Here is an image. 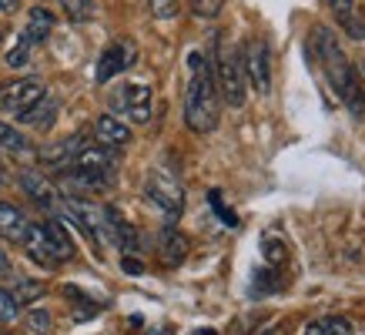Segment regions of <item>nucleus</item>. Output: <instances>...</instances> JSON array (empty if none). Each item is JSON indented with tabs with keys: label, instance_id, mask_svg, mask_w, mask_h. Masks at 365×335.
<instances>
[{
	"label": "nucleus",
	"instance_id": "1",
	"mask_svg": "<svg viewBox=\"0 0 365 335\" xmlns=\"http://www.w3.org/2000/svg\"><path fill=\"white\" fill-rule=\"evenodd\" d=\"M312 57H315L319 67L325 71V81H329L332 94L362 121L365 118L362 81H359L355 67L349 64V57H345V51L339 47V41H335V34L329 31V27H315V34H312Z\"/></svg>",
	"mask_w": 365,
	"mask_h": 335
},
{
	"label": "nucleus",
	"instance_id": "2",
	"mask_svg": "<svg viewBox=\"0 0 365 335\" xmlns=\"http://www.w3.org/2000/svg\"><path fill=\"white\" fill-rule=\"evenodd\" d=\"M188 91H185V124L195 134H211L222 121V104H218V84L211 74L208 61L201 51L188 54Z\"/></svg>",
	"mask_w": 365,
	"mask_h": 335
},
{
	"label": "nucleus",
	"instance_id": "3",
	"mask_svg": "<svg viewBox=\"0 0 365 335\" xmlns=\"http://www.w3.org/2000/svg\"><path fill=\"white\" fill-rule=\"evenodd\" d=\"M215 84H218V98L228 104V108H242L248 91H245V67L238 61L235 51L222 47L218 51V74H215Z\"/></svg>",
	"mask_w": 365,
	"mask_h": 335
},
{
	"label": "nucleus",
	"instance_id": "4",
	"mask_svg": "<svg viewBox=\"0 0 365 335\" xmlns=\"http://www.w3.org/2000/svg\"><path fill=\"white\" fill-rule=\"evenodd\" d=\"M144 195H148V201H151L155 208H161V215H165L168 222H178L181 212H185V191H181V185H178L171 175H165V171H155V175L148 178Z\"/></svg>",
	"mask_w": 365,
	"mask_h": 335
},
{
	"label": "nucleus",
	"instance_id": "5",
	"mask_svg": "<svg viewBox=\"0 0 365 335\" xmlns=\"http://www.w3.org/2000/svg\"><path fill=\"white\" fill-rule=\"evenodd\" d=\"M41 98H47V88L41 84V81L37 78H17V81H11V84L0 88V111H7V114L17 118V114L31 111Z\"/></svg>",
	"mask_w": 365,
	"mask_h": 335
},
{
	"label": "nucleus",
	"instance_id": "6",
	"mask_svg": "<svg viewBox=\"0 0 365 335\" xmlns=\"http://www.w3.org/2000/svg\"><path fill=\"white\" fill-rule=\"evenodd\" d=\"M242 67H245V74H248V81H252V88L258 94H268V88H272V54H268V44L262 37L245 47Z\"/></svg>",
	"mask_w": 365,
	"mask_h": 335
},
{
	"label": "nucleus",
	"instance_id": "7",
	"mask_svg": "<svg viewBox=\"0 0 365 335\" xmlns=\"http://www.w3.org/2000/svg\"><path fill=\"white\" fill-rule=\"evenodd\" d=\"M114 108L131 118L134 124H148L151 121V88L148 84H124L114 94Z\"/></svg>",
	"mask_w": 365,
	"mask_h": 335
},
{
	"label": "nucleus",
	"instance_id": "8",
	"mask_svg": "<svg viewBox=\"0 0 365 335\" xmlns=\"http://www.w3.org/2000/svg\"><path fill=\"white\" fill-rule=\"evenodd\" d=\"M134 61H138V47H134L131 41H114V44L104 47L94 78H98V84H108V81H114L121 71H128Z\"/></svg>",
	"mask_w": 365,
	"mask_h": 335
},
{
	"label": "nucleus",
	"instance_id": "9",
	"mask_svg": "<svg viewBox=\"0 0 365 335\" xmlns=\"http://www.w3.org/2000/svg\"><path fill=\"white\" fill-rule=\"evenodd\" d=\"M24 248H27V255H31L37 265H44V268H54V265H61V262H64V258H61V252H57V245H54V238L47 234L44 222H31L27 238H24Z\"/></svg>",
	"mask_w": 365,
	"mask_h": 335
},
{
	"label": "nucleus",
	"instance_id": "10",
	"mask_svg": "<svg viewBox=\"0 0 365 335\" xmlns=\"http://www.w3.org/2000/svg\"><path fill=\"white\" fill-rule=\"evenodd\" d=\"M94 138H98V145L104 148H128L131 145V128L118 118V114H101L98 121H94Z\"/></svg>",
	"mask_w": 365,
	"mask_h": 335
},
{
	"label": "nucleus",
	"instance_id": "11",
	"mask_svg": "<svg viewBox=\"0 0 365 335\" xmlns=\"http://www.w3.org/2000/svg\"><path fill=\"white\" fill-rule=\"evenodd\" d=\"M21 185H24V191H27V195L41 205V208H47V212H57V208L64 205V198L57 195V188L44 178V175H41V171H24Z\"/></svg>",
	"mask_w": 365,
	"mask_h": 335
},
{
	"label": "nucleus",
	"instance_id": "12",
	"mask_svg": "<svg viewBox=\"0 0 365 335\" xmlns=\"http://www.w3.org/2000/svg\"><path fill=\"white\" fill-rule=\"evenodd\" d=\"M188 248H191V242H188V234L185 232H178L175 225H168L165 232H161V265H168V268H175V265H181L185 258H188Z\"/></svg>",
	"mask_w": 365,
	"mask_h": 335
},
{
	"label": "nucleus",
	"instance_id": "13",
	"mask_svg": "<svg viewBox=\"0 0 365 335\" xmlns=\"http://www.w3.org/2000/svg\"><path fill=\"white\" fill-rule=\"evenodd\" d=\"M27 228H31L27 215H24L17 205H11V201H0V234H4L7 242H17V245H24Z\"/></svg>",
	"mask_w": 365,
	"mask_h": 335
},
{
	"label": "nucleus",
	"instance_id": "14",
	"mask_svg": "<svg viewBox=\"0 0 365 335\" xmlns=\"http://www.w3.org/2000/svg\"><path fill=\"white\" fill-rule=\"evenodd\" d=\"M51 31H54V14L47 11V7H31V17H27V24H24L21 41H27L31 47H37L51 37Z\"/></svg>",
	"mask_w": 365,
	"mask_h": 335
},
{
	"label": "nucleus",
	"instance_id": "15",
	"mask_svg": "<svg viewBox=\"0 0 365 335\" xmlns=\"http://www.w3.org/2000/svg\"><path fill=\"white\" fill-rule=\"evenodd\" d=\"M325 4L332 7L335 21L342 24V31L349 34V37L365 41V21L359 17V11H355V0H325Z\"/></svg>",
	"mask_w": 365,
	"mask_h": 335
},
{
	"label": "nucleus",
	"instance_id": "16",
	"mask_svg": "<svg viewBox=\"0 0 365 335\" xmlns=\"http://www.w3.org/2000/svg\"><path fill=\"white\" fill-rule=\"evenodd\" d=\"M17 121H21V124H31V128H37V131H47V128L57 121V100L54 98H41L31 108V111L17 114Z\"/></svg>",
	"mask_w": 365,
	"mask_h": 335
},
{
	"label": "nucleus",
	"instance_id": "17",
	"mask_svg": "<svg viewBox=\"0 0 365 335\" xmlns=\"http://www.w3.org/2000/svg\"><path fill=\"white\" fill-rule=\"evenodd\" d=\"M302 335H355V329L342 315H325V319H315L312 325H305Z\"/></svg>",
	"mask_w": 365,
	"mask_h": 335
},
{
	"label": "nucleus",
	"instance_id": "18",
	"mask_svg": "<svg viewBox=\"0 0 365 335\" xmlns=\"http://www.w3.org/2000/svg\"><path fill=\"white\" fill-rule=\"evenodd\" d=\"M0 148H4V151H11V155H34L31 141H27L14 124H4V121H0Z\"/></svg>",
	"mask_w": 365,
	"mask_h": 335
},
{
	"label": "nucleus",
	"instance_id": "19",
	"mask_svg": "<svg viewBox=\"0 0 365 335\" xmlns=\"http://www.w3.org/2000/svg\"><path fill=\"white\" fill-rule=\"evenodd\" d=\"M64 295H67V299H74L71 305H74V319H78V322H84V319H94V315L101 312L98 302L88 299V295H84V292H78L74 285H64Z\"/></svg>",
	"mask_w": 365,
	"mask_h": 335
},
{
	"label": "nucleus",
	"instance_id": "20",
	"mask_svg": "<svg viewBox=\"0 0 365 335\" xmlns=\"http://www.w3.org/2000/svg\"><path fill=\"white\" fill-rule=\"evenodd\" d=\"M44 228H47V234L54 238V245H57V252H61V258H74V242H71V234H67V228L57 218H51V222H44Z\"/></svg>",
	"mask_w": 365,
	"mask_h": 335
},
{
	"label": "nucleus",
	"instance_id": "21",
	"mask_svg": "<svg viewBox=\"0 0 365 335\" xmlns=\"http://www.w3.org/2000/svg\"><path fill=\"white\" fill-rule=\"evenodd\" d=\"M61 7H64L67 21L74 24H88L94 17V0H61Z\"/></svg>",
	"mask_w": 365,
	"mask_h": 335
},
{
	"label": "nucleus",
	"instance_id": "22",
	"mask_svg": "<svg viewBox=\"0 0 365 335\" xmlns=\"http://www.w3.org/2000/svg\"><path fill=\"white\" fill-rule=\"evenodd\" d=\"M21 299L14 295V289H0V325H11L17 322V315H21Z\"/></svg>",
	"mask_w": 365,
	"mask_h": 335
},
{
	"label": "nucleus",
	"instance_id": "23",
	"mask_svg": "<svg viewBox=\"0 0 365 335\" xmlns=\"http://www.w3.org/2000/svg\"><path fill=\"white\" fill-rule=\"evenodd\" d=\"M51 325H54V319H51L47 309H31L27 312V335H47Z\"/></svg>",
	"mask_w": 365,
	"mask_h": 335
},
{
	"label": "nucleus",
	"instance_id": "24",
	"mask_svg": "<svg viewBox=\"0 0 365 335\" xmlns=\"http://www.w3.org/2000/svg\"><path fill=\"white\" fill-rule=\"evenodd\" d=\"M14 295L21 299V305H27V302H37L41 295H44V282H37V279H21L17 285H14Z\"/></svg>",
	"mask_w": 365,
	"mask_h": 335
},
{
	"label": "nucleus",
	"instance_id": "25",
	"mask_svg": "<svg viewBox=\"0 0 365 335\" xmlns=\"http://www.w3.org/2000/svg\"><path fill=\"white\" fill-rule=\"evenodd\" d=\"M208 205L215 208V215L222 218L225 228H238V215H235L232 208H228V205L222 201V191H208Z\"/></svg>",
	"mask_w": 365,
	"mask_h": 335
},
{
	"label": "nucleus",
	"instance_id": "26",
	"mask_svg": "<svg viewBox=\"0 0 365 335\" xmlns=\"http://www.w3.org/2000/svg\"><path fill=\"white\" fill-rule=\"evenodd\" d=\"M31 51H34V47L27 44V41H21V37H17V44H14L11 51H7V64H11V67L31 64Z\"/></svg>",
	"mask_w": 365,
	"mask_h": 335
},
{
	"label": "nucleus",
	"instance_id": "27",
	"mask_svg": "<svg viewBox=\"0 0 365 335\" xmlns=\"http://www.w3.org/2000/svg\"><path fill=\"white\" fill-rule=\"evenodd\" d=\"M288 258V248L282 238H265V262L268 265H282Z\"/></svg>",
	"mask_w": 365,
	"mask_h": 335
},
{
	"label": "nucleus",
	"instance_id": "28",
	"mask_svg": "<svg viewBox=\"0 0 365 335\" xmlns=\"http://www.w3.org/2000/svg\"><path fill=\"white\" fill-rule=\"evenodd\" d=\"M148 7H151L158 21H171L178 14V0H148Z\"/></svg>",
	"mask_w": 365,
	"mask_h": 335
},
{
	"label": "nucleus",
	"instance_id": "29",
	"mask_svg": "<svg viewBox=\"0 0 365 335\" xmlns=\"http://www.w3.org/2000/svg\"><path fill=\"white\" fill-rule=\"evenodd\" d=\"M191 7H195V14L198 17H218L222 14V0H191Z\"/></svg>",
	"mask_w": 365,
	"mask_h": 335
},
{
	"label": "nucleus",
	"instance_id": "30",
	"mask_svg": "<svg viewBox=\"0 0 365 335\" xmlns=\"http://www.w3.org/2000/svg\"><path fill=\"white\" fill-rule=\"evenodd\" d=\"M275 272H268V268H262V272H255V282H258V292H272L282 285V279H272Z\"/></svg>",
	"mask_w": 365,
	"mask_h": 335
},
{
	"label": "nucleus",
	"instance_id": "31",
	"mask_svg": "<svg viewBox=\"0 0 365 335\" xmlns=\"http://www.w3.org/2000/svg\"><path fill=\"white\" fill-rule=\"evenodd\" d=\"M121 268L128 272V275H141V272H144L141 258H134V255H124V258H121Z\"/></svg>",
	"mask_w": 365,
	"mask_h": 335
},
{
	"label": "nucleus",
	"instance_id": "32",
	"mask_svg": "<svg viewBox=\"0 0 365 335\" xmlns=\"http://www.w3.org/2000/svg\"><path fill=\"white\" fill-rule=\"evenodd\" d=\"M17 11H21V0H0V14L4 17H14Z\"/></svg>",
	"mask_w": 365,
	"mask_h": 335
},
{
	"label": "nucleus",
	"instance_id": "33",
	"mask_svg": "<svg viewBox=\"0 0 365 335\" xmlns=\"http://www.w3.org/2000/svg\"><path fill=\"white\" fill-rule=\"evenodd\" d=\"M11 275V258H7V252L0 248V279H7Z\"/></svg>",
	"mask_w": 365,
	"mask_h": 335
},
{
	"label": "nucleus",
	"instance_id": "34",
	"mask_svg": "<svg viewBox=\"0 0 365 335\" xmlns=\"http://www.w3.org/2000/svg\"><path fill=\"white\" fill-rule=\"evenodd\" d=\"M144 335H171V329H168V325H158V329H148Z\"/></svg>",
	"mask_w": 365,
	"mask_h": 335
},
{
	"label": "nucleus",
	"instance_id": "35",
	"mask_svg": "<svg viewBox=\"0 0 365 335\" xmlns=\"http://www.w3.org/2000/svg\"><path fill=\"white\" fill-rule=\"evenodd\" d=\"M198 335H215V332H211V329H201V332Z\"/></svg>",
	"mask_w": 365,
	"mask_h": 335
},
{
	"label": "nucleus",
	"instance_id": "36",
	"mask_svg": "<svg viewBox=\"0 0 365 335\" xmlns=\"http://www.w3.org/2000/svg\"><path fill=\"white\" fill-rule=\"evenodd\" d=\"M0 41H4V27H0Z\"/></svg>",
	"mask_w": 365,
	"mask_h": 335
},
{
	"label": "nucleus",
	"instance_id": "37",
	"mask_svg": "<svg viewBox=\"0 0 365 335\" xmlns=\"http://www.w3.org/2000/svg\"><path fill=\"white\" fill-rule=\"evenodd\" d=\"M0 181H4V171H0Z\"/></svg>",
	"mask_w": 365,
	"mask_h": 335
}]
</instances>
